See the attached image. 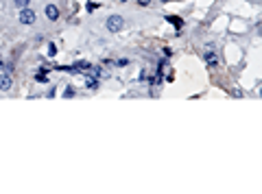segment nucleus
I'll list each match as a JSON object with an SVG mask.
<instances>
[{"label":"nucleus","mask_w":262,"mask_h":194,"mask_svg":"<svg viewBox=\"0 0 262 194\" xmlns=\"http://www.w3.org/2000/svg\"><path fill=\"white\" fill-rule=\"evenodd\" d=\"M105 24H107V31H111V33H118V31L125 26V17H123V15H109Z\"/></svg>","instance_id":"nucleus-1"},{"label":"nucleus","mask_w":262,"mask_h":194,"mask_svg":"<svg viewBox=\"0 0 262 194\" xmlns=\"http://www.w3.org/2000/svg\"><path fill=\"white\" fill-rule=\"evenodd\" d=\"M20 24H26V26L35 24V11H33L31 7H24V9H20Z\"/></svg>","instance_id":"nucleus-2"},{"label":"nucleus","mask_w":262,"mask_h":194,"mask_svg":"<svg viewBox=\"0 0 262 194\" xmlns=\"http://www.w3.org/2000/svg\"><path fill=\"white\" fill-rule=\"evenodd\" d=\"M13 87V79L9 74H0V92H9Z\"/></svg>","instance_id":"nucleus-3"},{"label":"nucleus","mask_w":262,"mask_h":194,"mask_svg":"<svg viewBox=\"0 0 262 194\" xmlns=\"http://www.w3.org/2000/svg\"><path fill=\"white\" fill-rule=\"evenodd\" d=\"M46 17L55 22V20L59 17V7H57V5H46Z\"/></svg>","instance_id":"nucleus-4"},{"label":"nucleus","mask_w":262,"mask_h":194,"mask_svg":"<svg viewBox=\"0 0 262 194\" xmlns=\"http://www.w3.org/2000/svg\"><path fill=\"white\" fill-rule=\"evenodd\" d=\"M166 22H171L177 31H179V29H184V20H181L179 15H166Z\"/></svg>","instance_id":"nucleus-5"},{"label":"nucleus","mask_w":262,"mask_h":194,"mask_svg":"<svg viewBox=\"0 0 262 194\" xmlns=\"http://www.w3.org/2000/svg\"><path fill=\"white\" fill-rule=\"evenodd\" d=\"M205 63H208L210 68H214V66H219V55H214L212 50H208V52H205Z\"/></svg>","instance_id":"nucleus-6"},{"label":"nucleus","mask_w":262,"mask_h":194,"mask_svg":"<svg viewBox=\"0 0 262 194\" xmlns=\"http://www.w3.org/2000/svg\"><path fill=\"white\" fill-rule=\"evenodd\" d=\"M35 81H37V83H48V70L37 72V74H35Z\"/></svg>","instance_id":"nucleus-7"},{"label":"nucleus","mask_w":262,"mask_h":194,"mask_svg":"<svg viewBox=\"0 0 262 194\" xmlns=\"http://www.w3.org/2000/svg\"><path fill=\"white\" fill-rule=\"evenodd\" d=\"M85 85H88L90 89H96V87H98V81H96L94 77H88V81H85Z\"/></svg>","instance_id":"nucleus-8"},{"label":"nucleus","mask_w":262,"mask_h":194,"mask_svg":"<svg viewBox=\"0 0 262 194\" xmlns=\"http://www.w3.org/2000/svg\"><path fill=\"white\" fill-rule=\"evenodd\" d=\"M98 7H101V5H98V2H94V0H90V2L85 5V9H88V11H90V13H94V11H96V9H98Z\"/></svg>","instance_id":"nucleus-9"},{"label":"nucleus","mask_w":262,"mask_h":194,"mask_svg":"<svg viewBox=\"0 0 262 194\" xmlns=\"http://www.w3.org/2000/svg\"><path fill=\"white\" fill-rule=\"evenodd\" d=\"M13 5H15L18 9H24V7L31 5V0H13Z\"/></svg>","instance_id":"nucleus-10"},{"label":"nucleus","mask_w":262,"mask_h":194,"mask_svg":"<svg viewBox=\"0 0 262 194\" xmlns=\"http://www.w3.org/2000/svg\"><path fill=\"white\" fill-rule=\"evenodd\" d=\"M127 63H129V59H127V57H120V59L116 61V66H118V68H125Z\"/></svg>","instance_id":"nucleus-11"},{"label":"nucleus","mask_w":262,"mask_h":194,"mask_svg":"<svg viewBox=\"0 0 262 194\" xmlns=\"http://www.w3.org/2000/svg\"><path fill=\"white\" fill-rule=\"evenodd\" d=\"M77 68H81V70H90L92 66H90V61H79V63H77Z\"/></svg>","instance_id":"nucleus-12"},{"label":"nucleus","mask_w":262,"mask_h":194,"mask_svg":"<svg viewBox=\"0 0 262 194\" xmlns=\"http://www.w3.org/2000/svg\"><path fill=\"white\" fill-rule=\"evenodd\" d=\"M48 55H50V57L57 55V46H55V44H48Z\"/></svg>","instance_id":"nucleus-13"},{"label":"nucleus","mask_w":262,"mask_h":194,"mask_svg":"<svg viewBox=\"0 0 262 194\" xmlns=\"http://www.w3.org/2000/svg\"><path fill=\"white\" fill-rule=\"evenodd\" d=\"M63 96H66V98H72V96H74V87H72V85L66 87V94H63Z\"/></svg>","instance_id":"nucleus-14"},{"label":"nucleus","mask_w":262,"mask_h":194,"mask_svg":"<svg viewBox=\"0 0 262 194\" xmlns=\"http://www.w3.org/2000/svg\"><path fill=\"white\" fill-rule=\"evenodd\" d=\"M138 5L140 7H149V5H151V0H138Z\"/></svg>","instance_id":"nucleus-15"},{"label":"nucleus","mask_w":262,"mask_h":194,"mask_svg":"<svg viewBox=\"0 0 262 194\" xmlns=\"http://www.w3.org/2000/svg\"><path fill=\"white\" fill-rule=\"evenodd\" d=\"M2 68H5V63H2V61H0V70H2Z\"/></svg>","instance_id":"nucleus-16"},{"label":"nucleus","mask_w":262,"mask_h":194,"mask_svg":"<svg viewBox=\"0 0 262 194\" xmlns=\"http://www.w3.org/2000/svg\"><path fill=\"white\" fill-rule=\"evenodd\" d=\"M162 2H168V0H162Z\"/></svg>","instance_id":"nucleus-17"}]
</instances>
